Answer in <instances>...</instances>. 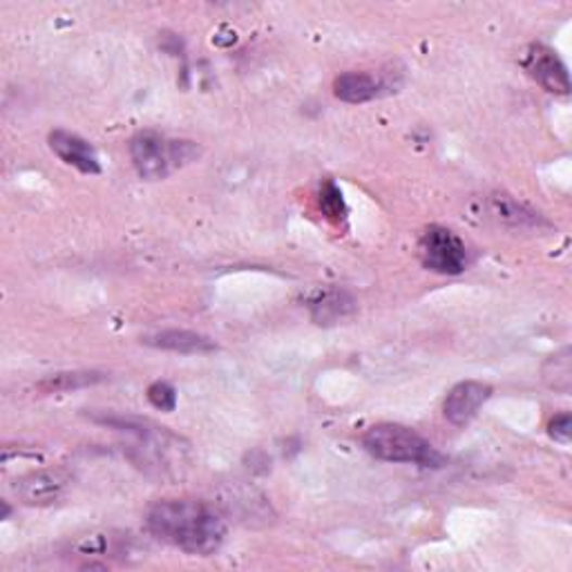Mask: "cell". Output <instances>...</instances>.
<instances>
[{
  "label": "cell",
  "instance_id": "obj_1",
  "mask_svg": "<svg viewBox=\"0 0 572 572\" xmlns=\"http://www.w3.org/2000/svg\"><path fill=\"white\" fill-rule=\"evenodd\" d=\"M148 530L188 555H215L226 539L224 514L204 501L166 499L148 510Z\"/></svg>",
  "mask_w": 572,
  "mask_h": 572
},
{
  "label": "cell",
  "instance_id": "obj_2",
  "mask_svg": "<svg viewBox=\"0 0 572 572\" xmlns=\"http://www.w3.org/2000/svg\"><path fill=\"white\" fill-rule=\"evenodd\" d=\"M97 421L135 436L132 459L139 466H145L148 470L170 474L177 472L186 461L188 445H183V441L170 434L166 428H157L148 421H139V418H124V416H103L97 418Z\"/></svg>",
  "mask_w": 572,
  "mask_h": 572
},
{
  "label": "cell",
  "instance_id": "obj_3",
  "mask_svg": "<svg viewBox=\"0 0 572 572\" xmlns=\"http://www.w3.org/2000/svg\"><path fill=\"white\" fill-rule=\"evenodd\" d=\"M365 449L380 461L414 463L421 468H441L445 456L421 434L396 423H380L365 432Z\"/></svg>",
  "mask_w": 572,
  "mask_h": 572
},
{
  "label": "cell",
  "instance_id": "obj_4",
  "mask_svg": "<svg viewBox=\"0 0 572 572\" xmlns=\"http://www.w3.org/2000/svg\"><path fill=\"white\" fill-rule=\"evenodd\" d=\"M130 157L139 177L157 181L170 173L193 164L200 157V145L183 139H168L160 132L143 130L130 141Z\"/></svg>",
  "mask_w": 572,
  "mask_h": 572
},
{
  "label": "cell",
  "instance_id": "obj_5",
  "mask_svg": "<svg viewBox=\"0 0 572 572\" xmlns=\"http://www.w3.org/2000/svg\"><path fill=\"white\" fill-rule=\"evenodd\" d=\"M421 259L425 269L438 276H461L468 266L466 242L445 226H430L421 238Z\"/></svg>",
  "mask_w": 572,
  "mask_h": 572
},
{
  "label": "cell",
  "instance_id": "obj_6",
  "mask_svg": "<svg viewBox=\"0 0 572 572\" xmlns=\"http://www.w3.org/2000/svg\"><path fill=\"white\" fill-rule=\"evenodd\" d=\"M219 512L244 525H266L276 521V512L259 490L246 483H231L219 492Z\"/></svg>",
  "mask_w": 572,
  "mask_h": 572
},
{
  "label": "cell",
  "instance_id": "obj_7",
  "mask_svg": "<svg viewBox=\"0 0 572 572\" xmlns=\"http://www.w3.org/2000/svg\"><path fill=\"white\" fill-rule=\"evenodd\" d=\"M523 69L535 79L546 92L565 97L570 94V76L559 54L542 43H532L521 59Z\"/></svg>",
  "mask_w": 572,
  "mask_h": 572
},
{
  "label": "cell",
  "instance_id": "obj_8",
  "mask_svg": "<svg viewBox=\"0 0 572 572\" xmlns=\"http://www.w3.org/2000/svg\"><path fill=\"white\" fill-rule=\"evenodd\" d=\"M67 487V476L59 470H36L14 481L12 490L25 506H50L61 499Z\"/></svg>",
  "mask_w": 572,
  "mask_h": 572
},
{
  "label": "cell",
  "instance_id": "obj_9",
  "mask_svg": "<svg viewBox=\"0 0 572 572\" xmlns=\"http://www.w3.org/2000/svg\"><path fill=\"white\" fill-rule=\"evenodd\" d=\"M492 387L479 380H466L456 387L449 390L445 403H443V414L452 425H468L476 411L490 401Z\"/></svg>",
  "mask_w": 572,
  "mask_h": 572
},
{
  "label": "cell",
  "instance_id": "obj_10",
  "mask_svg": "<svg viewBox=\"0 0 572 572\" xmlns=\"http://www.w3.org/2000/svg\"><path fill=\"white\" fill-rule=\"evenodd\" d=\"M50 148L54 150V155L65 162L67 166L76 168L86 175H99L101 173V162L97 150L79 135L67 132V130H54L50 132Z\"/></svg>",
  "mask_w": 572,
  "mask_h": 572
},
{
  "label": "cell",
  "instance_id": "obj_11",
  "mask_svg": "<svg viewBox=\"0 0 572 572\" xmlns=\"http://www.w3.org/2000/svg\"><path fill=\"white\" fill-rule=\"evenodd\" d=\"M145 345L166 349V352H177V354H211L217 349L215 342L202 333L195 331H179V329H168L143 338Z\"/></svg>",
  "mask_w": 572,
  "mask_h": 572
},
{
  "label": "cell",
  "instance_id": "obj_12",
  "mask_svg": "<svg viewBox=\"0 0 572 572\" xmlns=\"http://www.w3.org/2000/svg\"><path fill=\"white\" fill-rule=\"evenodd\" d=\"M309 312L316 325H325V327L335 325L338 320L347 318L356 312V300L347 291H340V289L320 291L316 293V297H312Z\"/></svg>",
  "mask_w": 572,
  "mask_h": 572
},
{
  "label": "cell",
  "instance_id": "obj_13",
  "mask_svg": "<svg viewBox=\"0 0 572 572\" xmlns=\"http://www.w3.org/2000/svg\"><path fill=\"white\" fill-rule=\"evenodd\" d=\"M380 90H383V84L369 72H345L333 84L335 97L345 103H367L376 99Z\"/></svg>",
  "mask_w": 572,
  "mask_h": 572
},
{
  "label": "cell",
  "instance_id": "obj_14",
  "mask_svg": "<svg viewBox=\"0 0 572 572\" xmlns=\"http://www.w3.org/2000/svg\"><path fill=\"white\" fill-rule=\"evenodd\" d=\"M490 211L499 221L517 228H527V226H542L548 224L539 213L530 211L527 206L519 204L510 195H492L490 198Z\"/></svg>",
  "mask_w": 572,
  "mask_h": 572
},
{
  "label": "cell",
  "instance_id": "obj_15",
  "mask_svg": "<svg viewBox=\"0 0 572 572\" xmlns=\"http://www.w3.org/2000/svg\"><path fill=\"white\" fill-rule=\"evenodd\" d=\"M107 376L101 371H65V373H54L41 380L36 387L46 394H56V392H72V390H84L103 383Z\"/></svg>",
  "mask_w": 572,
  "mask_h": 572
},
{
  "label": "cell",
  "instance_id": "obj_16",
  "mask_svg": "<svg viewBox=\"0 0 572 572\" xmlns=\"http://www.w3.org/2000/svg\"><path fill=\"white\" fill-rule=\"evenodd\" d=\"M544 380L548 387H552L559 394H570L572 390V352L570 347H563L555 356H550L544 365Z\"/></svg>",
  "mask_w": 572,
  "mask_h": 572
},
{
  "label": "cell",
  "instance_id": "obj_17",
  "mask_svg": "<svg viewBox=\"0 0 572 572\" xmlns=\"http://www.w3.org/2000/svg\"><path fill=\"white\" fill-rule=\"evenodd\" d=\"M318 202H320V211L325 213V217L333 219V221H345L347 219V206H345V200H342V193L340 188L329 179L322 183L320 188V195H318Z\"/></svg>",
  "mask_w": 572,
  "mask_h": 572
},
{
  "label": "cell",
  "instance_id": "obj_18",
  "mask_svg": "<svg viewBox=\"0 0 572 572\" xmlns=\"http://www.w3.org/2000/svg\"><path fill=\"white\" fill-rule=\"evenodd\" d=\"M148 401L152 407H157L162 411H175L177 407V392L166 380H157L148 387Z\"/></svg>",
  "mask_w": 572,
  "mask_h": 572
},
{
  "label": "cell",
  "instance_id": "obj_19",
  "mask_svg": "<svg viewBox=\"0 0 572 572\" xmlns=\"http://www.w3.org/2000/svg\"><path fill=\"white\" fill-rule=\"evenodd\" d=\"M548 432H550V436H552L557 443L568 445L570 438H572V416H570L568 411L555 416L552 421H550V425H548Z\"/></svg>",
  "mask_w": 572,
  "mask_h": 572
}]
</instances>
